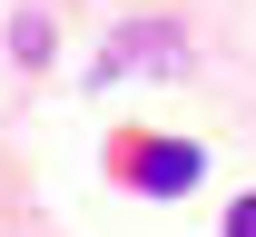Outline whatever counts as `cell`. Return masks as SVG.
I'll list each match as a JSON object with an SVG mask.
<instances>
[{
  "label": "cell",
  "instance_id": "cell-2",
  "mask_svg": "<svg viewBox=\"0 0 256 237\" xmlns=\"http://www.w3.org/2000/svg\"><path fill=\"white\" fill-rule=\"evenodd\" d=\"M226 237H256V198H236V207H226Z\"/></svg>",
  "mask_w": 256,
  "mask_h": 237
},
{
  "label": "cell",
  "instance_id": "cell-1",
  "mask_svg": "<svg viewBox=\"0 0 256 237\" xmlns=\"http://www.w3.org/2000/svg\"><path fill=\"white\" fill-rule=\"evenodd\" d=\"M197 168H207V158H197L188 138H148L128 178H138V188H158V198H188V188H197Z\"/></svg>",
  "mask_w": 256,
  "mask_h": 237
}]
</instances>
